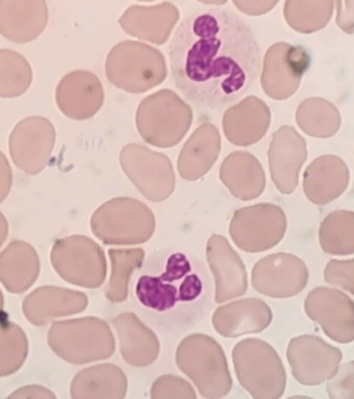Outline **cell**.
Masks as SVG:
<instances>
[{"label": "cell", "instance_id": "6da1fadb", "mask_svg": "<svg viewBox=\"0 0 354 399\" xmlns=\"http://www.w3.org/2000/svg\"><path fill=\"white\" fill-rule=\"evenodd\" d=\"M171 77L191 103L218 109L240 100L257 81L261 53L250 24L221 6L185 17L169 44Z\"/></svg>", "mask_w": 354, "mask_h": 399}, {"label": "cell", "instance_id": "7a4b0ae2", "mask_svg": "<svg viewBox=\"0 0 354 399\" xmlns=\"http://www.w3.org/2000/svg\"><path fill=\"white\" fill-rule=\"evenodd\" d=\"M133 308L149 325L162 332L187 330L212 306L211 280L188 253L165 249L150 255L130 283Z\"/></svg>", "mask_w": 354, "mask_h": 399}, {"label": "cell", "instance_id": "3957f363", "mask_svg": "<svg viewBox=\"0 0 354 399\" xmlns=\"http://www.w3.org/2000/svg\"><path fill=\"white\" fill-rule=\"evenodd\" d=\"M232 357L240 384L252 398L276 399L283 394L285 369L268 342L253 337L242 339L234 346Z\"/></svg>", "mask_w": 354, "mask_h": 399}, {"label": "cell", "instance_id": "277c9868", "mask_svg": "<svg viewBox=\"0 0 354 399\" xmlns=\"http://www.w3.org/2000/svg\"><path fill=\"white\" fill-rule=\"evenodd\" d=\"M91 227L93 233L106 242H140L153 234L155 218L151 210L142 202L117 197L95 211Z\"/></svg>", "mask_w": 354, "mask_h": 399}, {"label": "cell", "instance_id": "5b68a950", "mask_svg": "<svg viewBox=\"0 0 354 399\" xmlns=\"http://www.w3.org/2000/svg\"><path fill=\"white\" fill-rule=\"evenodd\" d=\"M286 227V217L281 208L270 203H259L236 210L229 232L240 249L256 253L277 245L283 238Z\"/></svg>", "mask_w": 354, "mask_h": 399}, {"label": "cell", "instance_id": "8992f818", "mask_svg": "<svg viewBox=\"0 0 354 399\" xmlns=\"http://www.w3.org/2000/svg\"><path fill=\"white\" fill-rule=\"evenodd\" d=\"M286 356L293 377L307 386L317 385L330 378L342 359L339 348L313 335L292 338Z\"/></svg>", "mask_w": 354, "mask_h": 399}, {"label": "cell", "instance_id": "52a82bcc", "mask_svg": "<svg viewBox=\"0 0 354 399\" xmlns=\"http://www.w3.org/2000/svg\"><path fill=\"white\" fill-rule=\"evenodd\" d=\"M51 122L40 116L26 117L9 136V151L14 163L29 175L40 172L47 165L55 142Z\"/></svg>", "mask_w": 354, "mask_h": 399}, {"label": "cell", "instance_id": "ba28073f", "mask_svg": "<svg viewBox=\"0 0 354 399\" xmlns=\"http://www.w3.org/2000/svg\"><path fill=\"white\" fill-rule=\"evenodd\" d=\"M308 281L306 264L295 255L278 252L257 261L252 270V287L273 298H287L301 292Z\"/></svg>", "mask_w": 354, "mask_h": 399}, {"label": "cell", "instance_id": "9c48e42d", "mask_svg": "<svg viewBox=\"0 0 354 399\" xmlns=\"http://www.w3.org/2000/svg\"><path fill=\"white\" fill-rule=\"evenodd\" d=\"M304 309L328 337L342 344L353 342L354 305L348 296L336 289L318 287L308 293Z\"/></svg>", "mask_w": 354, "mask_h": 399}, {"label": "cell", "instance_id": "30bf717a", "mask_svg": "<svg viewBox=\"0 0 354 399\" xmlns=\"http://www.w3.org/2000/svg\"><path fill=\"white\" fill-rule=\"evenodd\" d=\"M206 254L215 282V301L223 303L241 296L248 288L245 265L227 240L213 234L209 239Z\"/></svg>", "mask_w": 354, "mask_h": 399}, {"label": "cell", "instance_id": "8fae6325", "mask_svg": "<svg viewBox=\"0 0 354 399\" xmlns=\"http://www.w3.org/2000/svg\"><path fill=\"white\" fill-rule=\"evenodd\" d=\"M268 157L271 177L277 188L283 194L292 193L306 158L302 137L292 128L282 127L274 135Z\"/></svg>", "mask_w": 354, "mask_h": 399}, {"label": "cell", "instance_id": "7c38bea8", "mask_svg": "<svg viewBox=\"0 0 354 399\" xmlns=\"http://www.w3.org/2000/svg\"><path fill=\"white\" fill-rule=\"evenodd\" d=\"M272 313L266 302L245 298L218 307L212 317L216 332L225 337L258 333L271 323Z\"/></svg>", "mask_w": 354, "mask_h": 399}, {"label": "cell", "instance_id": "4fadbf2b", "mask_svg": "<svg viewBox=\"0 0 354 399\" xmlns=\"http://www.w3.org/2000/svg\"><path fill=\"white\" fill-rule=\"evenodd\" d=\"M48 20L46 1L0 0V33L16 43L37 38Z\"/></svg>", "mask_w": 354, "mask_h": 399}, {"label": "cell", "instance_id": "5bb4252c", "mask_svg": "<svg viewBox=\"0 0 354 399\" xmlns=\"http://www.w3.org/2000/svg\"><path fill=\"white\" fill-rule=\"evenodd\" d=\"M348 181L349 171L345 163L335 156L324 155L306 168L303 188L311 202L323 205L340 196Z\"/></svg>", "mask_w": 354, "mask_h": 399}, {"label": "cell", "instance_id": "9a60e30c", "mask_svg": "<svg viewBox=\"0 0 354 399\" xmlns=\"http://www.w3.org/2000/svg\"><path fill=\"white\" fill-rule=\"evenodd\" d=\"M198 336L200 344L196 355V384L204 397L225 396L231 390L232 380L223 348L212 337Z\"/></svg>", "mask_w": 354, "mask_h": 399}, {"label": "cell", "instance_id": "2e32d148", "mask_svg": "<svg viewBox=\"0 0 354 399\" xmlns=\"http://www.w3.org/2000/svg\"><path fill=\"white\" fill-rule=\"evenodd\" d=\"M219 177L235 197L244 201L258 197L266 186L261 163L247 152H233L225 158L220 168Z\"/></svg>", "mask_w": 354, "mask_h": 399}, {"label": "cell", "instance_id": "e0dca14e", "mask_svg": "<svg viewBox=\"0 0 354 399\" xmlns=\"http://www.w3.org/2000/svg\"><path fill=\"white\" fill-rule=\"evenodd\" d=\"M39 258L28 242L14 240L0 253V281L8 290H26L39 274Z\"/></svg>", "mask_w": 354, "mask_h": 399}, {"label": "cell", "instance_id": "ac0fdd59", "mask_svg": "<svg viewBox=\"0 0 354 399\" xmlns=\"http://www.w3.org/2000/svg\"><path fill=\"white\" fill-rule=\"evenodd\" d=\"M154 161H129L121 159L122 168L138 189L151 201H161L173 191L175 175L167 158Z\"/></svg>", "mask_w": 354, "mask_h": 399}, {"label": "cell", "instance_id": "d6986e66", "mask_svg": "<svg viewBox=\"0 0 354 399\" xmlns=\"http://www.w3.org/2000/svg\"><path fill=\"white\" fill-rule=\"evenodd\" d=\"M220 150V138L217 130L205 126L196 131L185 145L179 157L178 170L183 178L196 180L212 168Z\"/></svg>", "mask_w": 354, "mask_h": 399}, {"label": "cell", "instance_id": "ffe728a7", "mask_svg": "<svg viewBox=\"0 0 354 399\" xmlns=\"http://www.w3.org/2000/svg\"><path fill=\"white\" fill-rule=\"evenodd\" d=\"M322 249L337 256L352 254L354 251V213L346 210L335 211L322 221L319 229Z\"/></svg>", "mask_w": 354, "mask_h": 399}, {"label": "cell", "instance_id": "44dd1931", "mask_svg": "<svg viewBox=\"0 0 354 399\" xmlns=\"http://www.w3.org/2000/svg\"><path fill=\"white\" fill-rule=\"evenodd\" d=\"M32 71L28 60L18 52L0 48V97L15 98L31 85Z\"/></svg>", "mask_w": 354, "mask_h": 399}, {"label": "cell", "instance_id": "7402d4cb", "mask_svg": "<svg viewBox=\"0 0 354 399\" xmlns=\"http://www.w3.org/2000/svg\"><path fill=\"white\" fill-rule=\"evenodd\" d=\"M27 353V339L20 327L8 321H0V376L17 371Z\"/></svg>", "mask_w": 354, "mask_h": 399}, {"label": "cell", "instance_id": "603a6c76", "mask_svg": "<svg viewBox=\"0 0 354 399\" xmlns=\"http://www.w3.org/2000/svg\"><path fill=\"white\" fill-rule=\"evenodd\" d=\"M65 291L59 287H37L28 295L23 303L25 317L30 323L41 326L53 318L59 317L64 311L60 306V296Z\"/></svg>", "mask_w": 354, "mask_h": 399}, {"label": "cell", "instance_id": "cb8c5ba5", "mask_svg": "<svg viewBox=\"0 0 354 399\" xmlns=\"http://www.w3.org/2000/svg\"><path fill=\"white\" fill-rule=\"evenodd\" d=\"M84 73L73 71L62 78L55 91V100L61 112L69 118L82 119L85 111Z\"/></svg>", "mask_w": 354, "mask_h": 399}, {"label": "cell", "instance_id": "d4e9b609", "mask_svg": "<svg viewBox=\"0 0 354 399\" xmlns=\"http://www.w3.org/2000/svg\"><path fill=\"white\" fill-rule=\"evenodd\" d=\"M353 361L339 366L328 380L326 390L333 399H354Z\"/></svg>", "mask_w": 354, "mask_h": 399}, {"label": "cell", "instance_id": "484cf974", "mask_svg": "<svg viewBox=\"0 0 354 399\" xmlns=\"http://www.w3.org/2000/svg\"><path fill=\"white\" fill-rule=\"evenodd\" d=\"M354 262L351 260H331L324 269V280L328 283L353 294Z\"/></svg>", "mask_w": 354, "mask_h": 399}, {"label": "cell", "instance_id": "4316f807", "mask_svg": "<svg viewBox=\"0 0 354 399\" xmlns=\"http://www.w3.org/2000/svg\"><path fill=\"white\" fill-rule=\"evenodd\" d=\"M12 184V172L10 163L0 151V203L8 195Z\"/></svg>", "mask_w": 354, "mask_h": 399}, {"label": "cell", "instance_id": "83f0119b", "mask_svg": "<svg viewBox=\"0 0 354 399\" xmlns=\"http://www.w3.org/2000/svg\"><path fill=\"white\" fill-rule=\"evenodd\" d=\"M8 398H55L53 393L45 387L38 385H30L21 387L15 391Z\"/></svg>", "mask_w": 354, "mask_h": 399}, {"label": "cell", "instance_id": "f1b7e54d", "mask_svg": "<svg viewBox=\"0 0 354 399\" xmlns=\"http://www.w3.org/2000/svg\"><path fill=\"white\" fill-rule=\"evenodd\" d=\"M8 223L4 215L0 212V247L3 244L8 234Z\"/></svg>", "mask_w": 354, "mask_h": 399}, {"label": "cell", "instance_id": "f546056e", "mask_svg": "<svg viewBox=\"0 0 354 399\" xmlns=\"http://www.w3.org/2000/svg\"><path fill=\"white\" fill-rule=\"evenodd\" d=\"M2 306H3V297H2L1 292L0 290V311L1 310Z\"/></svg>", "mask_w": 354, "mask_h": 399}]
</instances>
